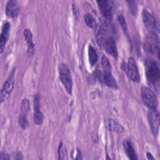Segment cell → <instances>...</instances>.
<instances>
[{
	"mask_svg": "<svg viewBox=\"0 0 160 160\" xmlns=\"http://www.w3.org/2000/svg\"><path fill=\"white\" fill-rule=\"evenodd\" d=\"M145 73L148 82L155 84L159 79V68L157 62L152 59H147L144 62Z\"/></svg>",
	"mask_w": 160,
	"mask_h": 160,
	"instance_id": "cell-1",
	"label": "cell"
},
{
	"mask_svg": "<svg viewBox=\"0 0 160 160\" xmlns=\"http://www.w3.org/2000/svg\"><path fill=\"white\" fill-rule=\"evenodd\" d=\"M59 74L60 81L66 91L69 94H72V81L71 72L68 66L65 64H61L59 66Z\"/></svg>",
	"mask_w": 160,
	"mask_h": 160,
	"instance_id": "cell-2",
	"label": "cell"
},
{
	"mask_svg": "<svg viewBox=\"0 0 160 160\" xmlns=\"http://www.w3.org/2000/svg\"><path fill=\"white\" fill-rule=\"evenodd\" d=\"M141 99L146 106L149 109H156L158 106V99L154 92L149 88L142 86L141 90Z\"/></svg>",
	"mask_w": 160,
	"mask_h": 160,
	"instance_id": "cell-3",
	"label": "cell"
},
{
	"mask_svg": "<svg viewBox=\"0 0 160 160\" xmlns=\"http://www.w3.org/2000/svg\"><path fill=\"white\" fill-rule=\"evenodd\" d=\"M16 69H13L11 71L9 76L8 77L6 81L2 86V88L1 91V102L6 101L10 94L11 93L13 88H14V76H15Z\"/></svg>",
	"mask_w": 160,
	"mask_h": 160,
	"instance_id": "cell-4",
	"label": "cell"
},
{
	"mask_svg": "<svg viewBox=\"0 0 160 160\" xmlns=\"http://www.w3.org/2000/svg\"><path fill=\"white\" fill-rule=\"evenodd\" d=\"M144 48L150 54H154L156 51H159L158 36L154 32H150L147 35L144 43Z\"/></svg>",
	"mask_w": 160,
	"mask_h": 160,
	"instance_id": "cell-5",
	"label": "cell"
},
{
	"mask_svg": "<svg viewBox=\"0 0 160 160\" xmlns=\"http://www.w3.org/2000/svg\"><path fill=\"white\" fill-rule=\"evenodd\" d=\"M141 14L142 22L146 28L150 30L151 32H154L155 30H158V22L153 14H152L146 9L142 10Z\"/></svg>",
	"mask_w": 160,
	"mask_h": 160,
	"instance_id": "cell-6",
	"label": "cell"
},
{
	"mask_svg": "<svg viewBox=\"0 0 160 160\" xmlns=\"http://www.w3.org/2000/svg\"><path fill=\"white\" fill-rule=\"evenodd\" d=\"M148 118L151 132L156 136L159 128V113L156 109H151L148 112Z\"/></svg>",
	"mask_w": 160,
	"mask_h": 160,
	"instance_id": "cell-7",
	"label": "cell"
},
{
	"mask_svg": "<svg viewBox=\"0 0 160 160\" xmlns=\"http://www.w3.org/2000/svg\"><path fill=\"white\" fill-rule=\"evenodd\" d=\"M108 26L104 22H101L98 28V32L96 34V41L99 47L105 48L106 44L108 38Z\"/></svg>",
	"mask_w": 160,
	"mask_h": 160,
	"instance_id": "cell-8",
	"label": "cell"
},
{
	"mask_svg": "<svg viewBox=\"0 0 160 160\" xmlns=\"http://www.w3.org/2000/svg\"><path fill=\"white\" fill-rule=\"evenodd\" d=\"M127 71L129 77L132 81L135 82H139L141 80L138 67L134 59L132 58H130L128 59L127 64Z\"/></svg>",
	"mask_w": 160,
	"mask_h": 160,
	"instance_id": "cell-9",
	"label": "cell"
},
{
	"mask_svg": "<svg viewBox=\"0 0 160 160\" xmlns=\"http://www.w3.org/2000/svg\"><path fill=\"white\" fill-rule=\"evenodd\" d=\"M20 9V6L17 1L10 0L7 2L6 6V14L9 18H15L19 15Z\"/></svg>",
	"mask_w": 160,
	"mask_h": 160,
	"instance_id": "cell-10",
	"label": "cell"
},
{
	"mask_svg": "<svg viewBox=\"0 0 160 160\" xmlns=\"http://www.w3.org/2000/svg\"><path fill=\"white\" fill-rule=\"evenodd\" d=\"M99 9L102 15L106 19L110 20L112 18V6L109 1L106 0L97 1Z\"/></svg>",
	"mask_w": 160,
	"mask_h": 160,
	"instance_id": "cell-11",
	"label": "cell"
},
{
	"mask_svg": "<svg viewBox=\"0 0 160 160\" xmlns=\"http://www.w3.org/2000/svg\"><path fill=\"white\" fill-rule=\"evenodd\" d=\"M10 24L8 22H6L2 28L1 39H0V53L2 54L4 48L8 40L9 36V30H10Z\"/></svg>",
	"mask_w": 160,
	"mask_h": 160,
	"instance_id": "cell-12",
	"label": "cell"
},
{
	"mask_svg": "<svg viewBox=\"0 0 160 160\" xmlns=\"http://www.w3.org/2000/svg\"><path fill=\"white\" fill-rule=\"evenodd\" d=\"M105 49H106V52L108 54L111 55L113 58L117 59L118 54V49H117L116 42L112 38H111V37L108 38L106 44Z\"/></svg>",
	"mask_w": 160,
	"mask_h": 160,
	"instance_id": "cell-13",
	"label": "cell"
},
{
	"mask_svg": "<svg viewBox=\"0 0 160 160\" xmlns=\"http://www.w3.org/2000/svg\"><path fill=\"white\" fill-rule=\"evenodd\" d=\"M122 145H123V148L124 149V152L126 154V156L130 159L135 160V159H138L131 141H129L128 139H124L122 142Z\"/></svg>",
	"mask_w": 160,
	"mask_h": 160,
	"instance_id": "cell-14",
	"label": "cell"
},
{
	"mask_svg": "<svg viewBox=\"0 0 160 160\" xmlns=\"http://www.w3.org/2000/svg\"><path fill=\"white\" fill-rule=\"evenodd\" d=\"M103 81L107 86L113 89L118 88L116 81L114 78L111 71H104Z\"/></svg>",
	"mask_w": 160,
	"mask_h": 160,
	"instance_id": "cell-15",
	"label": "cell"
},
{
	"mask_svg": "<svg viewBox=\"0 0 160 160\" xmlns=\"http://www.w3.org/2000/svg\"><path fill=\"white\" fill-rule=\"evenodd\" d=\"M23 34L28 45V52L30 54H32L34 49V44L33 43V41H32V34L31 32V31L28 29H26L24 30Z\"/></svg>",
	"mask_w": 160,
	"mask_h": 160,
	"instance_id": "cell-16",
	"label": "cell"
},
{
	"mask_svg": "<svg viewBox=\"0 0 160 160\" xmlns=\"http://www.w3.org/2000/svg\"><path fill=\"white\" fill-rule=\"evenodd\" d=\"M108 126L109 130L118 133H121L124 131V128L119 123H118L112 119H108Z\"/></svg>",
	"mask_w": 160,
	"mask_h": 160,
	"instance_id": "cell-17",
	"label": "cell"
},
{
	"mask_svg": "<svg viewBox=\"0 0 160 160\" xmlns=\"http://www.w3.org/2000/svg\"><path fill=\"white\" fill-rule=\"evenodd\" d=\"M88 58H89V61L90 64L92 66H94L98 61V53L96 52V49L91 45L89 46Z\"/></svg>",
	"mask_w": 160,
	"mask_h": 160,
	"instance_id": "cell-18",
	"label": "cell"
},
{
	"mask_svg": "<svg viewBox=\"0 0 160 160\" xmlns=\"http://www.w3.org/2000/svg\"><path fill=\"white\" fill-rule=\"evenodd\" d=\"M84 21L86 24V25L92 29L96 28V26H97V23H96V19L94 18V17L89 14V13H87L84 15Z\"/></svg>",
	"mask_w": 160,
	"mask_h": 160,
	"instance_id": "cell-19",
	"label": "cell"
},
{
	"mask_svg": "<svg viewBox=\"0 0 160 160\" xmlns=\"http://www.w3.org/2000/svg\"><path fill=\"white\" fill-rule=\"evenodd\" d=\"M33 119L35 124L38 125H40L44 121V115L42 112L40 111V109L34 110Z\"/></svg>",
	"mask_w": 160,
	"mask_h": 160,
	"instance_id": "cell-20",
	"label": "cell"
},
{
	"mask_svg": "<svg viewBox=\"0 0 160 160\" xmlns=\"http://www.w3.org/2000/svg\"><path fill=\"white\" fill-rule=\"evenodd\" d=\"M58 152V159H67V156H68L67 151L62 142H61L59 143Z\"/></svg>",
	"mask_w": 160,
	"mask_h": 160,
	"instance_id": "cell-21",
	"label": "cell"
},
{
	"mask_svg": "<svg viewBox=\"0 0 160 160\" xmlns=\"http://www.w3.org/2000/svg\"><path fill=\"white\" fill-rule=\"evenodd\" d=\"M101 66L104 71H111V63L109 59L104 56L101 59Z\"/></svg>",
	"mask_w": 160,
	"mask_h": 160,
	"instance_id": "cell-22",
	"label": "cell"
},
{
	"mask_svg": "<svg viewBox=\"0 0 160 160\" xmlns=\"http://www.w3.org/2000/svg\"><path fill=\"white\" fill-rule=\"evenodd\" d=\"M30 109L29 102L27 99H24L21 104V111L22 114H26Z\"/></svg>",
	"mask_w": 160,
	"mask_h": 160,
	"instance_id": "cell-23",
	"label": "cell"
},
{
	"mask_svg": "<svg viewBox=\"0 0 160 160\" xmlns=\"http://www.w3.org/2000/svg\"><path fill=\"white\" fill-rule=\"evenodd\" d=\"M19 123L20 126L22 129H25L28 127V121L27 119L26 114H22L21 115V116L19 117Z\"/></svg>",
	"mask_w": 160,
	"mask_h": 160,
	"instance_id": "cell-24",
	"label": "cell"
},
{
	"mask_svg": "<svg viewBox=\"0 0 160 160\" xmlns=\"http://www.w3.org/2000/svg\"><path fill=\"white\" fill-rule=\"evenodd\" d=\"M118 21L119 22V24L121 26V28H122L123 31L124 32H127L128 31V28H127V25H126V22L125 20V18H124V16L122 15H119L118 17Z\"/></svg>",
	"mask_w": 160,
	"mask_h": 160,
	"instance_id": "cell-25",
	"label": "cell"
},
{
	"mask_svg": "<svg viewBox=\"0 0 160 160\" xmlns=\"http://www.w3.org/2000/svg\"><path fill=\"white\" fill-rule=\"evenodd\" d=\"M128 3L129 4V9L131 11V12L132 14H136V12H137V6L135 2V1H128Z\"/></svg>",
	"mask_w": 160,
	"mask_h": 160,
	"instance_id": "cell-26",
	"label": "cell"
},
{
	"mask_svg": "<svg viewBox=\"0 0 160 160\" xmlns=\"http://www.w3.org/2000/svg\"><path fill=\"white\" fill-rule=\"evenodd\" d=\"M40 98L38 94H36V96L34 98V110H38L40 109V101H39Z\"/></svg>",
	"mask_w": 160,
	"mask_h": 160,
	"instance_id": "cell-27",
	"label": "cell"
},
{
	"mask_svg": "<svg viewBox=\"0 0 160 160\" xmlns=\"http://www.w3.org/2000/svg\"><path fill=\"white\" fill-rule=\"evenodd\" d=\"M11 159H22L23 156L20 152H16L10 155Z\"/></svg>",
	"mask_w": 160,
	"mask_h": 160,
	"instance_id": "cell-28",
	"label": "cell"
},
{
	"mask_svg": "<svg viewBox=\"0 0 160 160\" xmlns=\"http://www.w3.org/2000/svg\"><path fill=\"white\" fill-rule=\"evenodd\" d=\"M4 159H10V155L3 152H1L0 153V160Z\"/></svg>",
	"mask_w": 160,
	"mask_h": 160,
	"instance_id": "cell-29",
	"label": "cell"
},
{
	"mask_svg": "<svg viewBox=\"0 0 160 160\" xmlns=\"http://www.w3.org/2000/svg\"><path fill=\"white\" fill-rule=\"evenodd\" d=\"M72 11H73L74 16L76 18H78L79 14V8H78V6L76 4L72 5Z\"/></svg>",
	"mask_w": 160,
	"mask_h": 160,
	"instance_id": "cell-30",
	"label": "cell"
},
{
	"mask_svg": "<svg viewBox=\"0 0 160 160\" xmlns=\"http://www.w3.org/2000/svg\"><path fill=\"white\" fill-rule=\"evenodd\" d=\"M147 158L148 159H154V157L151 155L150 152H147Z\"/></svg>",
	"mask_w": 160,
	"mask_h": 160,
	"instance_id": "cell-31",
	"label": "cell"
}]
</instances>
